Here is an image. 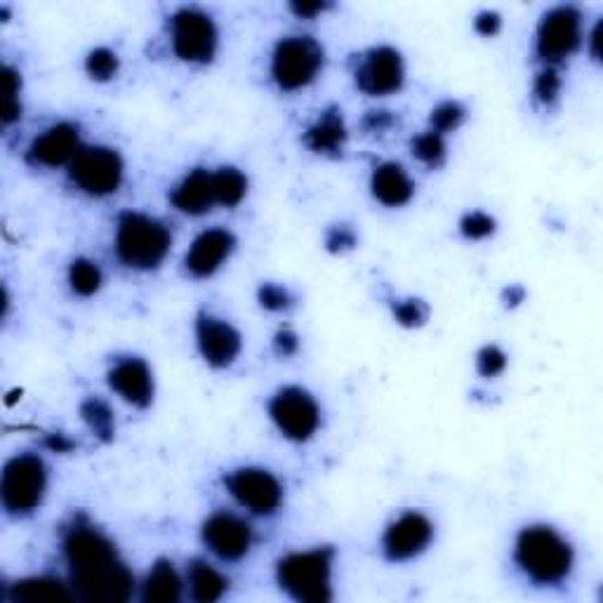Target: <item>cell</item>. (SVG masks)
<instances>
[{
	"mask_svg": "<svg viewBox=\"0 0 603 603\" xmlns=\"http://www.w3.org/2000/svg\"><path fill=\"white\" fill-rule=\"evenodd\" d=\"M172 237L164 222L144 213H123L116 225V255L130 269H156L170 253Z\"/></svg>",
	"mask_w": 603,
	"mask_h": 603,
	"instance_id": "obj_3",
	"label": "cell"
},
{
	"mask_svg": "<svg viewBox=\"0 0 603 603\" xmlns=\"http://www.w3.org/2000/svg\"><path fill=\"white\" fill-rule=\"evenodd\" d=\"M213 174H215L217 205H227V208H233V205H239L245 198L248 180L241 170L219 168V170H213Z\"/></svg>",
	"mask_w": 603,
	"mask_h": 603,
	"instance_id": "obj_25",
	"label": "cell"
},
{
	"mask_svg": "<svg viewBox=\"0 0 603 603\" xmlns=\"http://www.w3.org/2000/svg\"><path fill=\"white\" fill-rule=\"evenodd\" d=\"M196 347L208 365L229 367L239 359L243 340L241 333L229 321L213 314H201L196 318Z\"/></svg>",
	"mask_w": 603,
	"mask_h": 603,
	"instance_id": "obj_15",
	"label": "cell"
},
{
	"mask_svg": "<svg viewBox=\"0 0 603 603\" xmlns=\"http://www.w3.org/2000/svg\"><path fill=\"white\" fill-rule=\"evenodd\" d=\"M81 415L83 420L87 422V426L91 430L101 436V438H111L113 430H116V422H113V413L111 408L99 401V399H87L83 406H81Z\"/></svg>",
	"mask_w": 603,
	"mask_h": 603,
	"instance_id": "obj_27",
	"label": "cell"
},
{
	"mask_svg": "<svg viewBox=\"0 0 603 603\" xmlns=\"http://www.w3.org/2000/svg\"><path fill=\"white\" fill-rule=\"evenodd\" d=\"M333 556L328 547L284 556L276 568L278 584L300 603H328L333 599Z\"/></svg>",
	"mask_w": 603,
	"mask_h": 603,
	"instance_id": "obj_4",
	"label": "cell"
},
{
	"mask_svg": "<svg viewBox=\"0 0 603 603\" xmlns=\"http://www.w3.org/2000/svg\"><path fill=\"white\" fill-rule=\"evenodd\" d=\"M290 8H292V12L298 14V17H316L318 12L326 10V5H323V3H296Z\"/></svg>",
	"mask_w": 603,
	"mask_h": 603,
	"instance_id": "obj_40",
	"label": "cell"
},
{
	"mask_svg": "<svg viewBox=\"0 0 603 603\" xmlns=\"http://www.w3.org/2000/svg\"><path fill=\"white\" fill-rule=\"evenodd\" d=\"M373 196L387 208H401L415 194V184L399 164H382L371 178Z\"/></svg>",
	"mask_w": 603,
	"mask_h": 603,
	"instance_id": "obj_20",
	"label": "cell"
},
{
	"mask_svg": "<svg viewBox=\"0 0 603 603\" xmlns=\"http://www.w3.org/2000/svg\"><path fill=\"white\" fill-rule=\"evenodd\" d=\"M413 156L418 160H422L424 166H438L446 156L444 135H438V132H434V130L422 132V135H418L413 140Z\"/></svg>",
	"mask_w": 603,
	"mask_h": 603,
	"instance_id": "obj_28",
	"label": "cell"
},
{
	"mask_svg": "<svg viewBox=\"0 0 603 603\" xmlns=\"http://www.w3.org/2000/svg\"><path fill=\"white\" fill-rule=\"evenodd\" d=\"M434 540V526L432 521L420 511H403L401 517H396L385 535H382V552L394 564L410 562V558L420 556L430 542Z\"/></svg>",
	"mask_w": 603,
	"mask_h": 603,
	"instance_id": "obj_13",
	"label": "cell"
},
{
	"mask_svg": "<svg viewBox=\"0 0 603 603\" xmlns=\"http://www.w3.org/2000/svg\"><path fill=\"white\" fill-rule=\"evenodd\" d=\"M347 140V130L340 111H326L318 116V121L306 130L304 142L316 154H335L340 152Z\"/></svg>",
	"mask_w": 603,
	"mask_h": 603,
	"instance_id": "obj_23",
	"label": "cell"
},
{
	"mask_svg": "<svg viewBox=\"0 0 603 603\" xmlns=\"http://www.w3.org/2000/svg\"><path fill=\"white\" fill-rule=\"evenodd\" d=\"M186 584L191 599L198 603H215L229 590V580L213 564L194 558L186 568Z\"/></svg>",
	"mask_w": 603,
	"mask_h": 603,
	"instance_id": "obj_22",
	"label": "cell"
},
{
	"mask_svg": "<svg viewBox=\"0 0 603 603\" xmlns=\"http://www.w3.org/2000/svg\"><path fill=\"white\" fill-rule=\"evenodd\" d=\"M46 489V462L34 453L14 455L3 469V479H0V503L12 517H26L40 507Z\"/></svg>",
	"mask_w": 603,
	"mask_h": 603,
	"instance_id": "obj_5",
	"label": "cell"
},
{
	"mask_svg": "<svg viewBox=\"0 0 603 603\" xmlns=\"http://www.w3.org/2000/svg\"><path fill=\"white\" fill-rule=\"evenodd\" d=\"M229 495L237 503L260 517L276 514L284 505V485L267 469L241 467L225 479Z\"/></svg>",
	"mask_w": 603,
	"mask_h": 603,
	"instance_id": "obj_11",
	"label": "cell"
},
{
	"mask_svg": "<svg viewBox=\"0 0 603 603\" xmlns=\"http://www.w3.org/2000/svg\"><path fill=\"white\" fill-rule=\"evenodd\" d=\"M558 91H562V79H558V73L554 69H544L538 73L535 79V97L544 105H550L558 97Z\"/></svg>",
	"mask_w": 603,
	"mask_h": 603,
	"instance_id": "obj_33",
	"label": "cell"
},
{
	"mask_svg": "<svg viewBox=\"0 0 603 603\" xmlns=\"http://www.w3.org/2000/svg\"><path fill=\"white\" fill-rule=\"evenodd\" d=\"M85 69L95 81H109L119 71V55L109 48H97L85 60Z\"/></svg>",
	"mask_w": 603,
	"mask_h": 603,
	"instance_id": "obj_29",
	"label": "cell"
},
{
	"mask_svg": "<svg viewBox=\"0 0 603 603\" xmlns=\"http://www.w3.org/2000/svg\"><path fill=\"white\" fill-rule=\"evenodd\" d=\"M276 349H278V354H284V357L296 354V351H298V337L292 335V333H281V335L276 337Z\"/></svg>",
	"mask_w": 603,
	"mask_h": 603,
	"instance_id": "obj_38",
	"label": "cell"
},
{
	"mask_svg": "<svg viewBox=\"0 0 603 603\" xmlns=\"http://www.w3.org/2000/svg\"><path fill=\"white\" fill-rule=\"evenodd\" d=\"M109 387L135 408H149L154 401V373L140 357H123L113 361L107 373Z\"/></svg>",
	"mask_w": 603,
	"mask_h": 603,
	"instance_id": "obj_16",
	"label": "cell"
},
{
	"mask_svg": "<svg viewBox=\"0 0 603 603\" xmlns=\"http://www.w3.org/2000/svg\"><path fill=\"white\" fill-rule=\"evenodd\" d=\"M269 418L290 441H309L321 424V408L312 394L302 387L278 389L269 401Z\"/></svg>",
	"mask_w": 603,
	"mask_h": 603,
	"instance_id": "obj_10",
	"label": "cell"
},
{
	"mask_svg": "<svg viewBox=\"0 0 603 603\" xmlns=\"http://www.w3.org/2000/svg\"><path fill=\"white\" fill-rule=\"evenodd\" d=\"M5 76H3V123L10 125L20 119V76L17 71H12L5 67Z\"/></svg>",
	"mask_w": 603,
	"mask_h": 603,
	"instance_id": "obj_30",
	"label": "cell"
},
{
	"mask_svg": "<svg viewBox=\"0 0 603 603\" xmlns=\"http://www.w3.org/2000/svg\"><path fill=\"white\" fill-rule=\"evenodd\" d=\"M81 149L79 128L71 123H57L46 132H40L34 144L28 146V158H32V164L43 168H62L71 166Z\"/></svg>",
	"mask_w": 603,
	"mask_h": 603,
	"instance_id": "obj_17",
	"label": "cell"
},
{
	"mask_svg": "<svg viewBox=\"0 0 603 603\" xmlns=\"http://www.w3.org/2000/svg\"><path fill=\"white\" fill-rule=\"evenodd\" d=\"M260 302H262V306L272 309V312H284L286 306H290V296L284 286L267 284L260 290Z\"/></svg>",
	"mask_w": 603,
	"mask_h": 603,
	"instance_id": "obj_35",
	"label": "cell"
},
{
	"mask_svg": "<svg viewBox=\"0 0 603 603\" xmlns=\"http://www.w3.org/2000/svg\"><path fill=\"white\" fill-rule=\"evenodd\" d=\"M323 69V48L309 36L278 40L272 55V76L284 93H296L314 83Z\"/></svg>",
	"mask_w": 603,
	"mask_h": 603,
	"instance_id": "obj_6",
	"label": "cell"
},
{
	"mask_svg": "<svg viewBox=\"0 0 603 603\" xmlns=\"http://www.w3.org/2000/svg\"><path fill=\"white\" fill-rule=\"evenodd\" d=\"M233 248H237V239L227 229H208L191 243L186 253V272L196 278L213 276L222 264L231 257Z\"/></svg>",
	"mask_w": 603,
	"mask_h": 603,
	"instance_id": "obj_18",
	"label": "cell"
},
{
	"mask_svg": "<svg viewBox=\"0 0 603 603\" xmlns=\"http://www.w3.org/2000/svg\"><path fill=\"white\" fill-rule=\"evenodd\" d=\"M465 121V109L458 105V101H444L432 111V130L444 135V132H450L455 128H460Z\"/></svg>",
	"mask_w": 603,
	"mask_h": 603,
	"instance_id": "obj_31",
	"label": "cell"
},
{
	"mask_svg": "<svg viewBox=\"0 0 603 603\" xmlns=\"http://www.w3.org/2000/svg\"><path fill=\"white\" fill-rule=\"evenodd\" d=\"M328 245H354V233L345 227H335L328 237Z\"/></svg>",
	"mask_w": 603,
	"mask_h": 603,
	"instance_id": "obj_39",
	"label": "cell"
},
{
	"mask_svg": "<svg viewBox=\"0 0 603 603\" xmlns=\"http://www.w3.org/2000/svg\"><path fill=\"white\" fill-rule=\"evenodd\" d=\"M64 556L71 590L81 601L123 603L135 590V578L121 562L111 540L91 521L76 519L64 533Z\"/></svg>",
	"mask_w": 603,
	"mask_h": 603,
	"instance_id": "obj_1",
	"label": "cell"
},
{
	"mask_svg": "<svg viewBox=\"0 0 603 603\" xmlns=\"http://www.w3.org/2000/svg\"><path fill=\"white\" fill-rule=\"evenodd\" d=\"M10 599L20 603H64L76 599V594L55 578H26L12 584Z\"/></svg>",
	"mask_w": 603,
	"mask_h": 603,
	"instance_id": "obj_24",
	"label": "cell"
},
{
	"mask_svg": "<svg viewBox=\"0 0 603 603\" xmlns=\"http://www.w3.org/2000/svg\"><path fill=\"white\" fill-rule=\"evenodd\" d=\"M396 318H399L403 326H418L426 318V306L418 300H408L396 306Z\"/></svg>",
	"mask_w": 603,
	"mask_h": 603,
	"instance_id": "obj_36",
	"label": "cell"
},
{
	"mask_svg": "<svg viewBox=\"0 0 603 603\" xmlns=\"http://www.w3.org/2000/svg\"><path fill=\"white\" fill-rule=\"evenodd\" d=\"M462 233L467 239H472V241H481L485 237H491L493 229H495V222H493V217L491 215H485L481 210L477 213H469L465 219H462V225H460Z\"/></svg>",
	"mask_w": 603,
	"mask_h": 603,
	"instance_id": "obj_32",
	"label": "cell"
},
{
	"mask_svg": "<svg viewBox=\"0 0 603 603\" xmlns=\"http://www.w3.org/2000/svg\"><path fill=\"white\" fill-rule=\"evenodd\" d=\"M203 544L222 562H241L253 547V528L231 511H215L203 523Z\"/></svg>",
	"mask_w": 603,
	"mask_h": 603,
	"instance_id": "obj_14",
	"label": "cell"
},
{
	"mask_svg": "<svg viewBox=\"0 0 603 603\" xmlns=\"http://www.w3.org/2000/svg\"><path fill=\"white\" fill-rule=\"evenodd\" d=\"M497 28H499V17L495 12H483L479 14V20H477V32L483 34V36H493L497 34Z\"/></svg>",
	"mask_w": 603,
	"mask_h": 603,
	"instance_id": "obj_37",
	"label": "cell"
},
{
	"mask_svg": "<svg viewBox=\"0 0 603 603\" xmlns=\"http://www.w3.org/2000/svg\"><path fill=\"white\" fill-rule=\"evenodd\" d=\"M514 558L528 580L544 587L564 582L576 564L570 542L550 526L523 528L514 544Z\"/></svg>",
	"mask_w": 603,
	"mask_h": 603,
	"instance_id": "obj_2",
	"label": "cell"
},
{
	"mask_svg": "<svg viewBox=\"0 0 603 603\" xmlns=\"http://www.w3.org/2000/svg\"><path fill=\"white\" fill-rule=\"evenodd\" d=\"M505 365H507V357L503 354V351H499L497 347H485L479 359H477V367H479V373L485 375V377H495L505 371Z\"/></svg>",
	"mask_w": 603,
	"mask_h": 603,
	"instance_id": "obj_34",
	"label": "cell"
},
{
	"mask_svg": "<svg viewBox=\"0 0 603 603\" xmlns=\"http://www.w3.org/2000/svg\"><path fill=\"white\" fill-rule=\"evenodd\" d=\"M170 201L174 208L186 215H203L217 205L213 170H191L186 178L172 189Z\"/></svg>",
	"mask_w": 603,
	"mask_h": 603,
	"instance_id": "obj_19",
	"label": "cell"
},
{
	"mask_svg": "<svg viewBox=\"0 0 603 603\" xmlns=\"http://www.w3.org/2000/svg\"><path fill=\"white\" fill-rule=\"evenodd\" d=\"M69 178L91 196H109L123 182V158L109 146H83L69 166Z\"/></svg>",
	"mask_w": 603,
	"mask_h": 603,
	"instance_id": "obj_8",
	"label": "cell"
},
{
	"mask_svg": "<svg viewBox=\"0 0 603 603\" xmlns=\"http://www.w3.org/2000/svg\"><path fill=\"white\" fill-rule=\"evenodd\" d=\"M184 582L178 568L168 558H160L146 572L142 582V601L144 603H178L182 599Z\"/></svg>",
	"mask_w": 603,
	"mask_h": 603,
	"instance_id": "obj_21",
	"label": "cell"
},
{
	"mask_svg": "<svg viewBox=\"0 0 603 603\" xmlns=\"http://www.w3.org/2000/svg\"><path fill=\"white\" fill-rule=\"evenodd\" d=\"M170 43L182 62L208 64L217 55L219 34L210 14L196 8H182L170 20Z\"/></svg>",
	"mask_w": 603,
	"mask_h": 603,
	"instance_id": "obj_7",
	"label": "cell"
},
{
	"mask_svg": "<svg viewBox=\"0 0 603 603\" xmlns=\"http://www.w3.org/2000/svg\"><path fill=\"white\" fill-rule=\"evenodd\" d=\"M582 46V14L572 5H558L544 12L538 26L535 48L542 62L558 64L576 55Z\"/></svg>",
	"mask_w": 603,
	"mask_h": 603,
	"instance_id": "obj_9",
	"label": "cell"
},
{
	"mask_svg": "<svg viewBox=\"0 0 603 603\" xmlns=\"http://www.w3.org/2000/svg\"><path fill=\"white\" fill-rule=\"evenodd\" d=\"M69 284L73 292L83 298H91L101 288V269L93 260H76L69 269Z\"/></svg>",
	"mask_w": 603,
	"mask_h": 603,
	"instance_id": "obj_26",
	"label": "cell"
},
{
	"mask_svg": "<svg viewBox=\"0 0 603 603\" xmlns=\"http://www.w3.org/2000/svg\"><path fill=\"white\" fill-rule=\"evenodd\" d=\"M406 81V67L399 50L379 46L367 50L357 69L359 91L371 97H387L399 93Z\"/></svg>",
	"mask_w": 603,
	"mask_h": 603,
	"instance_id": "obj_12",
	"label": "cell"
}]
</instances>
